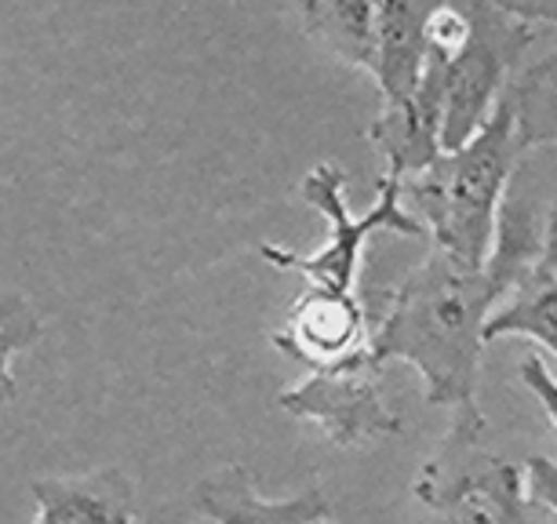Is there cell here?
I'll use <instances>...</instances> for the list:
<instances>
[{"mask_svg":"<svg viewBox=\"0 0 557 524\" xmlns=\"http://www.w3.org/2000/svg\"><path fill=\"white\" fill-rule=\"evenodd\" d=\"M434 4H412V0H383L380 4V62H375V84H380L383 110H405L419 96V80L426 70V23Z\"/></svg>","mask_w":557,"mask_h":524,"instance_id":"cell-10","label":"cell"},{"mask_svg":"<svg viewBox=\"0 0 557 524\" xmlns=\"http://www.w3.org/2000/svg\"><path fill=\"white\" fill-rule=\"evenodd\" d=\"M524 153L557 150V48L524 66L507 88Z\"/></svg>","mask_w":557,"mask_h":524,"instance_id":"cell-13","label":"cell"},{"mask_svg":"<svg viewBox=\"0 0 557 524\" xmlns=\"http://www.w3.org/2000/svg\"><path fill=\"white\" fill-rule=\"evenodd\" d=\"M318 524H332V521H318Z\"/></svg>","mask_w":557,"mask_h":524,"instance_id":"cell-17","label":"cell"},{"mask_svg":"<svg viewBox=\"0 0 557 524\" xmlns=\"http://www.w3.org/2000/svg\"><path fill=\"white\" fill-rule=\"evenodd\" d=\"M40 332H45V324H40V313L34 310V302H29L23 291H12V288L0 291V412L18 397L12 358L29 350V346H37Z\"/></svg>","mask_w":557,"mask_h":524,"instance_id":"cell-14","label":"cell"},{"mask_svg":"<svg viewBox=\"0 0 557 524\" xmlns=\"http://www.w3.org/2000/svg\"><path fill=\"white\" fill-rule=\"evenodd\" d=\"M416 499L441 524H543L524 485V466L481 445L445 441L416 477Z\"/></svg>","mask_w":557,"mask_h":524,"instance_id":"cell-5","label":"cell"},{"mask_svg":"<svg viewBox=\"0 0 557 524\" xmlns=\"http://www.w3.org/2000/svg\"><path fill=\"white\" fill-rule=\"evenodd\" d=\"M470 40L451 62L445 124H441V153L462 150L492 121V113L518 77V62L540 29L521 23L503 0H467Z\"/></svg>","mask_w":557,"mask_h":524,"instance_id":"cell-4","label":"cell"},{"mask_svg":"<svg viewBox=\"0 0 557 524\" xmlns=\"http://www.w3.org/2000/svg\"><path fill=\"white\" fill-rule=\"evenodd\" d=\"M518 375H521V383L535 394V401L543 404V412H546V419H550V426L557 434V379L546 372V364L540 358H524Z\"/></svg>","mask_w":557,"mask_h":524,"instance_id":"cell-16","label":"cell"},{"mask_svg":"<svg viewBox=\"0 0 557 524\" xmlns=\"http://www.w3.org/2000/svg\"><path fill=\"white\" fill-rule=\"evenodd\" d=\"M34 524H135V485L117 466L70 477H37Z\"/></svg>","mask_w":557,"mask_h":524,"instance_id":"cell-9","label":"cell"},{"mask_svg":"<svg viewBox=\"0 0 557 524\" xmlns=\"http://www.w3.org/2000/svg\"><path fill=\"white\" fill-rule=\"evenodd\" d=\"M194 510L212 524H318L329 521V499L321 485L292 499H262L245 466L230 463L201 477L190 491Z\"/></svg>","mask_w":557,"mask_h":524,"instance_id":"cell-8","label":"cell"},{"mask_svg":"<svg viewBox=\"0 0 557 524\" xmlns=\"http://www.w3.org/2000/svg\"><path fill=\"white\" fill-rule=\"evenodd\" d=\"M277 408L318 426L329 445L343 452L405 434V419L386 404L380 364L372 358L339 372H310L299 386L277 394Z\"/></svg>","mask_w":557,"mask_h":524,"instance_id":"cell-6","label":"cell"},{"mask_svg":"<svg viewBox=\"0 0 557 524\" xmlns=\"http://www.w3.org/2000/svg\"><path fill=\"white\" fill-rule=\"evenodd\" d=\"M372 321L357 291L313 288L292 302L270 342L310 372H339L372 358Z\"/></svg>","mask_w":557,"mask_h":524,"instance_id":"cell-7","label":"cell"},{"mask_svg":"<svg viewBox=\"0 0 557 524\" xmlns=\"http://www.w3.org/2000/svg\"><path fill=\"white\" fill-rule=\"evenodd\" d=\"M507 288L488 270H467L434 251L391 291L372 335V361H405L423 379L426 404L451 415L448 441L481 445L488 419L478 404L485 324Z\"/></svg>","mask_w":557,"mask_h":524,"instance_id":"cell-1","label":"cell"},{"mask_svg":"<svg viewBox=\"0 0 557 524\" xmlns=\"http://www.w3.org/2000/svg\"><path fill=\"white\" fill-rule=\"evenodd\" d=\"M299 197L307 208L329 219V245L310 251V255H299V251L277 248V245H262L259 255L277 270L302 274L307 285L313 288L354 291L357 274H361L364 245L375 234H401L412 240L426 237V229L408 215V208L401 201V179H391V175L380 179V194H375L372 212L361 219L350 215V208H346V172L335 161L313 164L310 172L302 175Z\"/></svg>","mask_w":557,"mask_h":524,"instance_id":"cell-3","label":"cell"},{"mask_svg":"<svg viewBox=\"0 0 557 524\" xmlns=\"http://www.w3.org/2000/svg\"><path fill=\"white\" fill-rule=\"evenodd\" d=\"M302 29L343 66L364 70L375 77L380 62V4L368 0H310L299 8Z\"/></svg>","mask_w":557,"mask_h":524,"instance_id":"cell-11","label":"cell"},{"mask_svg":"<svg viewBox=\"0 0 557 524\" xmlns=\"http://www.w3.org/2000/svg\"><path fill=\"white\" fill-rule=\"evenodd\" d=\"M507 335H521L546 346L557 358V266L546 262L524 280L507 307H499L485 324V342L507 339Z\"/></svg>","mask_w":557,"mask_h":524,"instance_id":"cell-12","label":"cell"},{"mask_svg":"<svg viewBox=\"0 0 557 524\" xmlns=\"http://www.w3.org/2000/svg\"><path fill=\"white\" fill-rule=\"evenodd\" d=\"M524 485H529V499L540 510L557 517V463L546 456H532L524 463Z\"/></svg>","mask_w":557,"mask_h":524,"instance_id":"cell-15","label":"cell"},{"mask_svg":"<svg viewBox=\"0 0 557 524\" xmlns=\"http://www.w3.org/2000/svg\"><path fill=\"white\" fill-rule=\"evenodd\" d=\"M521 157L513 102L503 96L492 121L462 150L441 153L426 172L401 183V201L441 255L467 270H485L496 245L499 208Z\"/></svg>","mask_w":557,"mask_h":524,"instance_id":"cell-2","label":"cell"}]
</instances>
